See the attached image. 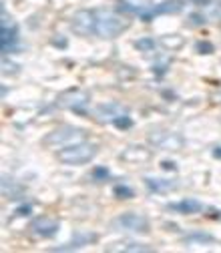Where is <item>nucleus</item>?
I'll return each instance as SVG.
<instances>
[{"mask_svg": "<svg viewBox=\"0 0 221 253\" xmlns=\"http://www.w3.org/2000/svg\"><path fill=\"white\" fill-rule=\"evenodd\" d=\"M95 155H97V145L77 143V145H69V147L60 149L57 153V159L62 165H82V163H89Z\"/></svg>", "mask_w": 221, "mask_h": 253, "instance_id": "1", "label": "nucleus"}, {"mask_svg": "<svg viewBox=\"0 0 221 253\" xmlns=\"http://www.w3.org/2000/svg\"><path fill=\"white\" fill-rule=\"evenodd\" d=\"M129 28V20L115 12H103L97 19V35L100 39H115Z\"/></svg>", "mask_w": 221, "mask_h": 253, "instance_id": "2", "label": "nucleus"}, {"mask_svg": "<svg viewBox=\"0 0 221 253\" xmlns=\"http://www.w3.org/2000/svg\"><path fill=\"white\" fill-rule=\"evenodd\" d=\"M111 227L115 231H129V233H149V221L147 217L139 213H123L111 221Z\"/></svg>", "mask_w": 221, "mask_h": 253, "instance_id": "3", "label": "nucleus"}, {"mask_svg": "<svg viewBox=\"0 0 221 253\" xmlns=\"http://www.w3.org/2000/svg\"><path fill=\"white\" fill-rule=\"evenodd\" d=\"M84 131L82 129H77V127H59L55 129L53 133H48L46 137L42 139V145L44 147H60L64 143H73L77 139H82Z\"/></svg>", "mask_w": 221, "mask_h": 253, "instance_id": "4", "label": "nucleus"}, {"mask_svg": "<svg viewBox=\"0 0 221 253\" xmlns=\"http://www.w3.org/2000/svg\"><path fill=\"white\" fill-rule=\"evenodd\" d=\"M71 28H73V32H77V35H80V37H89V35H93V32H97L95 12H91V10L75 12L73 19H71Z\"/></svg>", "mask_w": 221, "mask_h": 253, "instance_id": "5", "label": "nucleus"}, {"mask_svg": "<svg viewBox=\"0 0 221 253\" xmlns=\"http://www.w3.org/2000/svg\"><path fill=\"white\" fill-rule=\"evenodd\" d=\"M181 10V2L179 0H167V2H159V4H151V6H139L137 14L141 16V19L145 22H149L153 16H157V14H169V12H179Z\"/></svg>", "mask_w": 221, "mask_h": 253, "instance_id": "6", "label": "nucleus"}, {"mask_svg": "<svg viewBox=\"0 0 221 253\" xmlns=\"http://www.w3.org/2000/svg\"><path fill=\"white\" fill-rule=\"evenodd\" d=\"M89 103V93H84L80 89H73L66 91L57 98V107L60 109H73V111H80V107H84Z\"/></svg>", "mask_w": 221, "mask_h": 253, "instance_id": "7", "label": "nucleus"}, {"mask_svg": "<svg viewBox=\"0 0 221 253\" xmlns=\"http://www.w3.org/2000/svg\"><path fill=\"white\" fill-rule=\"evenodd\" d=\"M149 141L159 147V149H167V151H179L183 141L177 137L175 133H169V131H151L149 133Z\"/></svg>", "mask_w": 221, "mask_h": 253, "instance_id": "8", "label": "nucleus"}, {"mask_svg": "<svg viewBox=\"0 0 221 253\" xmlns=\"http://www.w3.org/2000/svg\"><path fill=\"white\" fill-rule=\"evenodd\" d=\"M30 231H32V235L42 237V239L53 237V235H57V231H59V221L53 217H44V215L37 217L35 221L30 223Z\"/></svg>", "mask_w": 221, "mask_h": 253, "instance_id": "9", "label": "nucleus"}, {"mask_svg": "<svg viewBox=\"0 0 221 253\" xmlns=\"http://www.w3.org/2000/svg\"><path fill=\"white\" fill-rule=\"evenodd\" d=\"M19 40V32H16V26L12 22V19L8 16L6 19V12L2 8V39H0V42H2V53H8V50L14 46V42Z\"/></svg>", "mask_w": 221, "mask_h": 253, "instance_id": "10", "label": "nucleus"}, {"mask_svg": "<svg viewBox=\"0 0 221 253\" xmlns=\"http://www.w3.org/2000/svg\"><path fill=\"white\" fill-rule=\"evenodd\" d=\"M125 115V107H121L119 103H107V105H100L95 109V117L99 121H115L117 117Z\"/></svg>", "mask_w": 221, "mask_h": 253, "instance_id": "11", "label": "nucleus"}, {"mask_svg": "<svg viewBox=\"0 0 221 253\" xmlns=\"http://www.w3.org/2000/svg\"><path fill=\"white\" fill-rule=\"evenodd\" d=\"M121 159L127 163H145L151 159V153L145 147H127L121 153Z\"/></svg>", "mask_w": 221, "mask_h": 253, "instance_id": "12", "label": "nucleus"}, {"mask_svg": "<svg viewBox=\"0 0 221 253\" xmlns=\"http://www.w3.org/2000/svg\"><path fill=\"white\" fill-rule=\"evenodd\" d=\"M167 209L175 211V213H183V215H191V213H199L203 209V205L195 199H185V201H179V203L167 205Z\"/></svg>", "mask_w": 221, "mask_h": 253, "instance_id": "13", "label": "nucleus"}, {"mask_svg": "<svg viewBox=\"0 0 221 253\" xmlns=\"http://www.w3.org/2000/svg\"><path fill=\"white\" fill-rule=\"evenodd\" d=\"M93 241H97V235H95V233H84V235H79L77 239H73L69 245L55 247L53 251H73V249H80V247H84V245H89V243H93Z\"/></svg>", "mask_w": 221, "mask_h": 253, "instance_id": "14", "label": "nucleus"}, {"mask_svg": "<svg viewBox=\"0 0 221 253\" xmlns=\"http://www.w3.org/2000/svg\"><path fill=\"white\" fill-rule=\"evenodd\" d=\"M145 185L153 193H165V191L175 189V183L173 181H167V179H151V177H145Z\"/></svg>", "mask_w": 221, "mask_h": 253, "instance_id": "15", "label": "nucleus"}, {"mask_svg": "<svg viewBox=\"0 0 221 253\" xmlns=\"http://www.w3.org/2000/svg\"><path fill=\"white\" fill-rule=\"evenodd\" d=\"M187 243H211L213 237L209 233H191V235H187L185 237Z\"/></svg>", "mask_w": 221, "mask_h": 253, "instance_id": "16", "label": "nucleus"}, {"mask_svg": "<svg viewBox=\"0 0 221 253\" xmlns=\"http://www.w3.org/2000/svg\"><path fill=\"white\" fill-rule=\"evenodd\" d=\"M135 48L141 50V53H149V50L155 48V40L145 37V39H139V40H135Z\"/></svg>", "mask_w": 221, "mask_h": 253, "instance_id": "17", "label": "nucleus"}, {"mask_svg": "<svg viewBox=\"0 0 221 253\" xmlns=\"http://www.w3.org/2000/svg\"><path fill=\"white\" fill-rule=\"evenodd\" d=\"M161 42H163V46H167V48H177V46L183 44V39H181L179 35H167V37L161 39Z\"/></svg>", "mask_w": 221, "mask_h": 253, "instance_id": "18", "label": "nucleus"}, {"mask_svg": "<svg viewBox=\"0 0 221 253\" xmlns=\"http://www.w3.org/2000/svg\"><path fill=\"white\" fill-rule=\"evenodd\" d=\"M113 193H115V197H119V199H131V197H133V189H129L127 185H117V187L113 189Z\"/></svg>", "mask_w": 221, "mask_h": 253, "instance_id": "19", "label": "nucleus"}, {"mask_svg": "<svg viewBox=\"0 0 221 253\" xmlns=\"http://www.w3.org/2000/svg\"><path fill=\"white\" fill-rule=\"evenodd\" d=\"M123 251H141V253H149V251H153V247H149V245H143V243H127L125 247H121Z\"/></svg>", "mask_w": 221, "mask_h": 253, "instance_id": "20", "label": "nucleus"}, {"mask_svg": "<svg viewBox=\"0 0 221 253\" xmlns=\"http://www.w3.org/2000/svg\"><path fill=\"white\" fill-rule=\"evenodd\" d=\"M195 50H197L199 55H211L213 50H215V46L211 42H207V40H201V42L195 44Z\"/></svg>", "mask_w": 221, "mask_h": 253, "instance_id": "21", "label": "nucleus"}, {"mask_svg": "<svg viewBox=\"0 0 221 253\" xmlns=\"http://www.w3.org/2000/svg\"><path fill=\"white\" fill-rule=\"evenodd\" d=\"M115 127H117V129H131V127H133L131 117H127V115L117 117V119H115Z\"/></svg>", "mask_w": 221, "mask_h": 253, "instance_id": "22", "label": "nucleus"}, {"mask_svg": "<svg viewBox=\"0 0 221 253\" xmlns=\"http://www.w3.org/2000/svg\"><path fill=\"white\" fill-rule=\"evenodd\" d=\"M93 177H95L97 181H100V179H107V177H109V171H107L105 167H97L95 171H93Z\"/></svg>", "mask_w": 221, "mask_h": 253, "instance_id": "23", "label": "nucleus"}, {"mask_svg": "<svg viewBox=\"0 0 221 253\" xmlns=\"http://www.w3.org/2000/svg\"><path fill=\"white\" fill-rule=\"evenodd\" d=\"M2 66H4V69H2V73H4V75H8V73H10V75H14V73H16V71H14L16 66H14L12 62H6V60H4V62H2Z\"/></svg>", "mask_w": 221, "mask_h": 253, "instance_id": "24", "label": "nucleus"}, {"mask_svg": "<svg viewBox=\"0 0 221 253\" xmlns=\"http://www.w3.org/2000/svg\"><path fill=\"white\" fill-rule=\"evenodd\" d=\"M161 167L165 169V171H175V169H177L173 161H163V163H161Z\"/></svg>", "mask_w": 221, "mask_h": 253, "instance_id": "25", "label": "nucleus"}, {"mask_svg": "<svg viewBox=\"0 0 221 253\" xmlns=\"http://www.w3.org/2000/svg\"><path fill=\"white\" fill-rule=\"evenodd\" d=\"M53 44H55V46H60V48H64V46H66V40H64L62 37H57V39L53 40Z\"/></svg>", "mask_w": 221, "mask_h": 253, "instance_id": "26", "label": "nucleus"}, {"mask_svg": "<svg viewBox=\"0 0 221 253\" xmlns=\"http://www.w3.org/2000/svg\"><path fill=\"white\" fill-rule=\"evenodd\" d=\"M8 185H10V179L4 177V179H2V187H8ZM4 191H6V189H2V193H4ZM8 199H14V193H12V191L8 193Z\"/></svg>", "mask_w": 221, "mask_h": 253, "instance_id": "27", "label": "nucleus"}, {"mask_svg": "<svg viewBox=\"0 0 221 253\" xmlns=\"http://www.w3.org/2000/svg\"><path fill=\"white\" fill-rule=\"evenodd\" d=\"M30 211H32V207H30V205H24V207H20L16 213H19V215H30Z\"/></svg>", "mask_w": 221, "mask_h": 253, "instance_id": "28", "label": "nucleus"}, {"mask_svg": "<svg viewBox=\"0 0 221 253\" xmlns=\"http://www.w3.org/2000/svg\"><path fill=\"white\" fill-rule=\"evenodd\" d=\"M191 24H203V19L199 20V14H191Z\"/></svg>", "mask_w": 221, "mask_h": 253, "instance_id": "29", "label": "nucleus"}, {"mask_svg": "<svg viewBox=\"0 0 221 253\" xmlns=\"http://www.w3.org/2000/svg\"><path fill=\"white\" fill-rule=\"evenodd\" d=\"M213 157L221 159V147H215V151H213Z\"/></svg>", "mask_w": 221, "mask_h": 253, "instance_id": "30", "label": "nucleus"}]
</instances>
